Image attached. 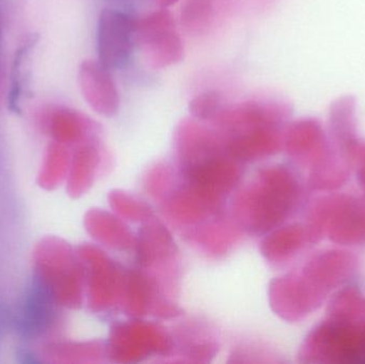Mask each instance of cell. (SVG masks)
I'll return each mask as SVG.
<instances>
[{"instance_id": "ba28073f", "label": "cell", "mask_w": 365, "mask_h": 364, "mask_svg": "<svg viewBox=\"0 0 365 364\" xmlns=\"http://www.w3.org/2000/svg\"><path fill=\"white\" fill-rule=\"evenodd\" d=\"M214 0H187L182 12V21L191 31H201L212 23Z\"/></svg>"}, {"instance_id": "8992f818", "label": "cell", "mask_w": 365, "mask_h": 364, "mask_svg": "<svg viewBox=\"0 0 365 364\" xmlns=\"http://www.w3.org/2000/svg\"><path fill=\"white\" fill-rule=\"evenodd\" d=\"M86 88L96 108L106 115L119 110L120 94L110 74V68L100 61L89 63L85 68Z\"/></svg>"}, {"instance_id": "9c48e42d", "label": "cell", "mask_w": 365, "mask_h": 364, "mask_svg": "<svg viewBox=\"0 0 365 364\" xmlns=\"http://www.w3.org/2000/svg\"><path fill=\"white\" fill-rule=\"evenodd\" d=\"M223 106L225 103L217 92H205L193 98L190 111L197 119L212 121Z\"/></svg>"}, {"instance_id": "6da1fadb", "label": "cell", "mask_w": 365, "mask_h": 364, "mask_svg": "<svg viewBox=\"0 0 365 364\" xmlns=\"http://www.w3.org/2000/svg\"><path fill=\"white\" fill-rule=\"evenodd\" d=\"M359 269V258L349 248L308 252L297 269L272 286L276 311L287 320H302L329 301L336 291L356 282Z\"/></svg>"}, {"instance_id": "7a4b0ae2", "label": "cell", "mask_w": 365, "mask_h": 364, "mask_svg": "<svg viewBox=\"0 0 365 364\" xmlns=\"http://www.w3.org/2000/svg\"><path fill=\"white\" fill-rule=\"evenodd\" d=\"M302 363L365 364V294L357 282L336 291L325 318L309 333Z\"/></svg>"}, {"instance_id": "3957f363", "label": "cell", "mask_w": 365, "mask_h": 364, "mask_svg": "<svg viewBox=\"0 0 365 364\" xmlns=\"http://www.w3.org/2000/svg\"><path fill=\"white\" fill-rule=\"evenodd\" d=\"M304 218L322 241L328 239L339 247L365 249V196L359 189L312 196Z\"/></svg>"}, {"instance_id": "30bf717a", "label": "cell", "mask_w": 365, "mask_h": 364, "mask_svg": "<svg viewBox=\"0 0 365 364\" xmlns=\"http://www.w3.org/2000/svg\"><path fill=\"white\" fill-rule=\"evenodd\" d=\"M354 175L357 180L358 189L365 196V140L359 139L351 153Z\"/></svg>"}, {"instance_id": "5b68a950", "label": "cell", "mask_w": 365, "mask_h": 364, "mask_svg": "<svg viewBox=\"0 0 365 364\" xmlns=\"http://www.w3.org/2000/svg\"><path fill=\"white\" fill-rule=\"evenodd\" d=\"M135 24L125 13L106 9L98 19V51L101 63L107 68H119L132 57L135 45Z\"/></svg>"}, {"instance_id": "52a82bcc", "label": "cell", "mask_w": 365, "mask_h": 364, "mask_svg": "<svg viewBox=\"0 0 365 364\" xmlns=\"http://www.w3.org/2000/svg\"><path fill=\"white\" fill-rule=\"evenodd\" d=\"M46 295L40 286L32 288L28 293L23 308L19 312V326L23 333H31L38 331L47 313Z\"/></svg>"}, {"instance_id": "7c38bea8", "label": "cell", "mask_w": 365, "mask_h": 364, "mask_svg": "<svg viewBox=\"0 0 365 364\" xmlns=\"http://www.w3.org/2000/svg\"><path fill=\"white\" fill-rule=\"evenodd\" d=\"M0 36H1V27H0Z\"/></svg>"}, {"instance_id": "8fae6325", "label": "cell", "mask_w": 365, "mask_h": 364, "mask_svg": "<svg viewBox=\"0 0 365 364\" xmlns=\"http://www.w3.org/2000/svg\"><path fill=\"white\" fill-rule=\"evenodd\" d=\"M156 1L160 4V8H168V6H173L179 0H156Z\"/></svg>"}, {"instance_id": "277c9868", "label": "cell", "mask_w": 365, "mask_h": 364, "mask_svg": "<svg viewBox=\"0 0 365 364\" xmlns=\"http://www.w3.org/2000/svg\"><path fill=\"white\" fill-rule=\"evenodd\" d=\"M135 42L154 68H165L181 61L184 45L175 19L166 8L136 19Z\"/></svg>"}]
</instances>
